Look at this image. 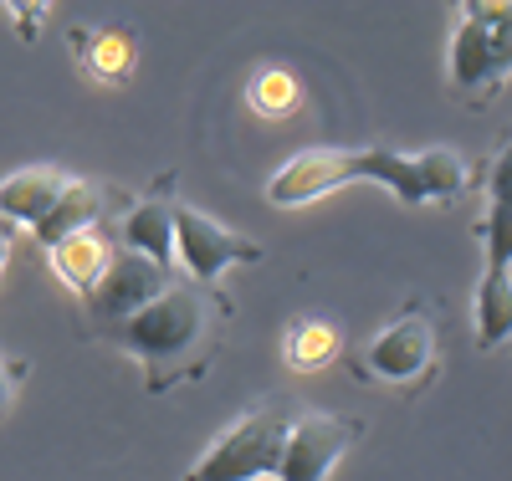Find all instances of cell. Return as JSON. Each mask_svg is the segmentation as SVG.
<instances>
[{
    "instance_id": "obj_1",
    "label": "cell",
    "mask_w": 512,
    "mask_h": 481,
    "mask_svg": "<svg viewBox=\"0 0 512 481\" xmlns=\"http://www.w3.org/2000/svg\"><path fill=\"white\" fill-rule=\"evenodd\" d=\"M354 180L384 185L400 205H451V200L466 195V185H472V164L446 144L420 149V154H400L390 144H374V149H303L267 180V205L297 210V205H313V200L344 190Z\"/></svg>"
},
{
    "instance_id": "obj_2",
    "label": "cell",
    "mask_w": 512,
    "mask_h": 481,
    "mask_svg": "<svg viewBox=\"0 0 512 481\" xmlns=\"http://www.w3.org/2000/svg\"><path fill=\"white\" fill-rule=\"evenodd\" d=\"M226 308L231 302L216 287H195V282L175 277L149 308H139L134 318L108 328V338L134 364H144L149 395H164V389L205 374L210 354H216L221 323H226Z\"/></svg>"
},
{
    "instance_id": "obj_3",
    "label": "cell",
    "mask_w": 512,
    "mask_h": 481,
    "mask_svg": "<svg viewBox=\"0 0 512 481\" xmlns=\"http://www.w3.org/2000/svg\"><path fill=\"white\" fill-rule=\"evenodd\" d=\"M446 82L461 103L482 108L512 82V0H461Z\"/></svg>"
},
{
    "instance_id": "obj_4",
    "label": "cell",
    "mask_w": 512,
    "mask_h": 481,
    "mask_svg": "<svg viewBox=\"0 0 512 481\" xmlns=\"http://www.w3.org/2000/svg\"><path fill=\"white\" fill-rule=\"evenodd\" d=\"M292 420H297L292 400H256L200 451V461L185 471V481H267V476H277Z\"/></svg>"
},
{
    "instance_id": "obj_5",
    "label": "cell",
    "mask_w": 512,
    "mask_h": 481,
    "mask_svg": "<svg viewBox=\"0 0 512 481\" xmlns=\"http://www.w3.org/2000/svg\"><path fill=\"white\" fill-rule=\"evenodd\" d=\"M354 374L384 389H405V384H425L436 374V328L425 313H405L390 328H379L364 354L354 359Z\"/></svg>"
},
{
    "instance_id": "obj_6",
    "label": "cell",
    "mask_w": 512,
    "mask_h": 481,
    "mask_svg": "<svg viewBox=\"0 0 512 481\" xmlns=\"http://www.w3.org/2000/svg\"><path fill=\"white\" fill-rule=\"evenodd\" d=\"M175 261H180L185 282L216 287L231 267L262 261V246H256L251 236L226 231L221 221H210V215L195 210V205H175Z\"/></svg>"
},
{
    "instance_id": "obj_7",
    "label": "cell",
    "mask_w": 512,
    "mask_h": 481,
    "mask_svg": "<svg viewBox=\"0 0 512 481\" xmlns=\"http://www.w3.org/2000/svg\"><path fill=\"white\" fill-rule=\"evenodd\" d=\"M364 425L349 415H328V410H297L287 446H282V466L277 481H328L333 466L359 446Z\"/></svg>"
},
{
    "instance_id": "obj_8",
    "label": "cell",
    "mask_w": 512,
    "mask_h": 481,
    "mask_svg": "<svg viewBox=\"0 0 512 481\" xmlns=\"http://www.w3.org/2000/svg\"><path fill=\"white\" fill-rule=\"evenodd\" d=\"M169 282H175V272L154 267V261H144V256H134V251H113L103 282L88 292V313H93L103 328H118L123 318H134L139 308H149V302H154Z\"/></svg>"
},
{
    "instance_id": "obj_9",
    "label": "cell",
    "mask_w": 512,
    "mask_h": 481,
    "mask_svg": "<svg viewBox=\"0 0 512 481\" xmlns=\"http://www.w3.org/2000/svg\"><path fill=\"white\" fill-rule=\"evenodd\" d=\"M67 47H72L77 67L103 87H128V77L139 67V41L123 26H72Z\"/></svg>"
},
{
    "instance_id": "obj_10",
    "label": "cell",
    "mask_w": 512,
    "mask_h": 481,
    "mask_svg": "<svg viewBox=\"0 0 512 481\" xmlns=\"http://www.w3.org/2000/svg\"><path fill=\"white\" fill-rule=\"evenodd\" d=\"M72 174L52 169V164H31V169H16L0 180V226H41L47 210L67 195Z\"/></svg>"
},
{
    "instance_id": "obj_11",
    "label": "cell",
    "mask_w": 512,
    "mask_h": 481,
    "mask_svg": "<svg viewBox=\"0 0 512 481\" xmlns=\"http://www.w3.org/2000/svg\"><path fill=\"white\" fill-rule=\"evenodd\" d=\"M123 251H134V256L154 261V267L175 272V205H169L164 195L139 200L123 215Z\"/></svg>"
},
{
    "instance_id": "obj_12",
    "label": "cell",
    "mask_w": 512,
    "mask_h": 481,
    "mask_svg": "<svg viewBox=\"0 0 512 481\" xmlns=\"http://www.w3.org/2000/svg\"><path fill=\"white\" fill-rule=\"evenodd\" d=\"M103 190L98 185H88V180H72L67 185V195L47 210V221H41L31 236L41 241V246H57V241H67V236H77V231H98V215H103Z\"/></svg>"
},
{
    "instance_id": "obj_13",
    "label": "cell",
    "mask_w": 512,
    "mask_h": 481,
    "mask_svg": "<svg viewBox=\"0 0 512 481\" xmlns=\"http://www.w3.org/2000/svg\"><path fill=\"white\" fill-rule=\"evenodd\" d=\"M52 272L72 287V292H82L88 297L98 282H103V272H108V241H103V231H77V236H67V241H57L52 251Z\"/></svg>"
},
{
    "instance_id": "obj_14",
    "label": "cell",
    "mask_w": 512,
    "mask_h": 481,
    "mask_svg": "<svg viewBox=\"0 0 512 481\" xmlns=\"http://www.w3.org/2000/svg\"><path fill=\"white\" fill-rule=\"evenodd\" d=\"M338 348H344V338H338V328L328 318H292L282 328V359L292 374H318L338 359Z\"/></svg>"
},
{
    "instance_id": "obj_15",
    "label": "cell",
    "mask_w": 512,
    "mask_h": 481,
    "mask_svg": "<svg viewBox=\"0 0 512 481\" xmlns=\"http://www.w3.org/2000/svg\"><path fill=\"white\" fill-rule=\"evenodd\" d=\"M512 338V272H482L477 282V343L502 348Z\"/></svg>"
},
{
    "instance_id": "obj_16",
    "label": "cell",
    "mask_w": 512,
    "mask_h": 481,
    "mask_svg": "<svg viewBox=\"0 0 512 481\" xmlns=\"http://www.w3.org/2000/svg\"><path fill=\"white\" fill-rule=\"evenodd\" d=\"M246 103L262 118H292L303 108V87H297V77L287 67H262L246 82Z\"/></svg>"
},
{
    "instance_id": "obj_17",
    "label": "cell",
    "mask_w": 512,
    "mask_h": 481,
    "mask_svg": "<svg viewBox=\"0 0 512 481\" xmlns=\"http://www.w3.org/2000/svg\"><path fill=\"white\" fill-rule=\"evenodd\" d=\"M477 236L487 246V272H512V205H487Z\"/></svg>"
},
{
    "instance_id": "obj_18",
    "label": "cell",
    "mask_w": 512,
    "mask_h": 481,
    "mask_svg": "<svg viewBox=\"0 0 512 481\" xmlns=\"http://www.w3.org/2000/svg\"><path fill=\"white\" fill-rule=\"evenodd\" d=\"M487 200L492 205H512V144H502L492 169H487Z\"/></svg>"
},
{
    "instance_id": "obj_19",
    "label": "cell",
    "mask_w": 512,
    "mask_h": 481,
    "mask_svg": "<svg viewBox=\"0 0 512 481\" xmlns=\"http://www.w3.org/2000/svg\"><path fill=\"white\" fill-rule=\"evenodd\" d=\"M6 16L16 21V36H21V41H36V36H41V21L52 16V6H47V0H36V6H26V0H11Z\"/></svg>"
},
{
    "instance_id": "obj_20",
    "label": "cell",
    "mask_w": 512,
    "mask_h": 481,
    "mask_svg": "<svg viewBox=\"0 0 512 481\" xmlns=\"http://www.w3.org/2000/svg\"><path fill=\"white\" fill-rule=\"evenodd\" d=\"M21 374H26V364H21V359H6V354H0V415L11 410V400H16V384H21Z\"/></svg>"
},
{
    "instance_id": "obj_21",
    "label": "cell",
    "mask_w": 512,
    "mask_h": 481,
    "mask_svg": "<svg viewBox=\"0 0 512 481\" xmlns=\"http://www.w3.org/2000/svg\"><path fill=\"white\" fill-rule=\"evenodd\" d=\"M6 267H11V226H0V282H6Z\"/></svg>"
}]
</instances>
